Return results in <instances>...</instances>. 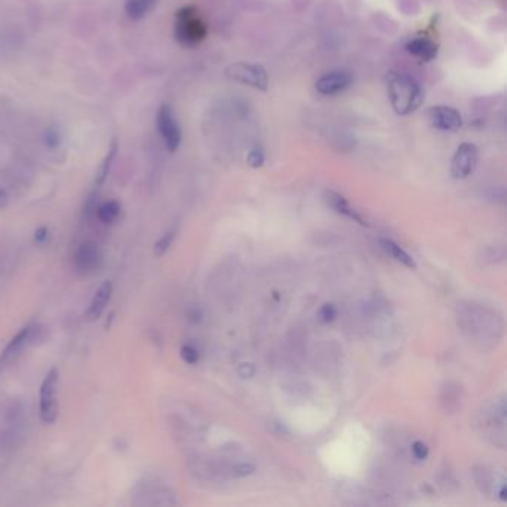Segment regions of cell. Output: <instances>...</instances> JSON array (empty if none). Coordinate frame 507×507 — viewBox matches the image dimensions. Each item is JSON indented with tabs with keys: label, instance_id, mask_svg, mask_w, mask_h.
Masks as SVG:
<instances>
[{
	"label": "cell",
	"instance_id": "cell-1",
	"mask_svg": "<svg viewBox=\"0 0 507 507\" xmlns=\"http://www.w3.org/2000/svg\"><path fill=\"white\" fill-rule=\"evenodd\" d=\"M461 328L473 338L475 342L487 345L488 342H497L503 335V323L499 315L480 307H469L458 315Z\"/></svg>",
	"mask_w": 507,
	"mask_h": 507
},
{
	"label": "cell",
	"instance_id": "cell-2",
	"mask_svg": "<svg viewBox=\"0 0 507 507\" xmlns=\"http://www.w3.org/2000/svg\"><path fill=\"white\" fill-rule=\"evenodd\" d=\"M387 91L391 107L398 115L411 114L421 106L424 100L420 84L404 73L390 72L387 75Z\"/></svg>",
	"mask_w": 507,
	"mask_h": 507
},
{
	"label": "cell",
	"instance_id": "cell-3",
	"mask_svg": "<svg viewBox=\"0 0 507 507\" xmlns=\"http://www.w3.org/2000/svg\"><path fill=\"white\" fill-rule=\"evenodd\" d=\"M506 398L501 396L495 400L488 409L482 412V420L479 425L482 427V433H485L487 437H491L495 445L504 446L506 441Z\"/></svg>",
	"mask_w": 507,
	"mask_h": 507
},
{
	"label": "cell",
	"instance_id": "cell-4",
	"mask_svg": "<svg viewBox=\"0 0 507 507\" xmlns=\"http://www.w3.org/2000/svg\"><path fill=\"white\" fill-rule=\"evenodd\" d=\"M207 35L206 24L197 15L192 8H185L177 14L176 38L185 47L198 45Z\"/></svg>",
	"mask_w": 507,
	"mask_h": 507
},
{
	"label": "cell",
	"instance_id": "cell-5",
	"mask_svg": "<svg viewBox=\"0 0 507 507\" xmlns=\"http://www.w3.org/2000/svg\"><path fill=\"white\" fill-rule=\"evenodd\" d=\"M57 386H59V370L54 368L48 372L47 377L43 378L39 393V414L40 420L45 424H52L59 416Z\"/></svg>",
	"mask_w": 507,
	"mask_h": 507
},
{
	"label": "cell",
	"instance_id": "cell-6",
	"mask_svg": "<svg viewBox=\"0 0 507 507\" xmlns=\"http://www.w3.org/2000/svg\"><path fill=\"white\" fill-rule=\"evenodd\" d=\"M225 73H227V76L235 82L253 86L256 89H261V91H266L268 89L269 79L266 70L262 66L239 61L228 66Z\"/></svg>",
	"mask_w": 507,
	"mask_h": 507
},
{
	"label": "cell",
	"instance_id": "cell-7",
	"mask_svg": "<svg viewBox=\"0 0 507 507\" xmlns=\"http://www.w3.org/2000/svg\"><path fill=\"white\" fill-rule=\"evenodd\" d=\"M156 126L167 149L170 152H176L179 149L180 142H182V131H180L176 115L170 106L164 105L158 110Z\"/></svg>",
	"mask_w": 507,
	"mask_h": 507
},
{
	"label": "cell",
	"instance_id": "cell-8",
	"mask_svg": "<svg viewBox=\"0 0 507 507\" xmlns=\"http://www.w3.org/2000/svg\"><path fill=\"white\" fill-rule=\"evenodd\" d=\"M39 326L31 323L27 324L22 328L13 340L8 342V345L5 347V350L0 354V372H3L8 366L13 365L15 360L21 356V353L24 351V348L33 341V338L39 332Z\"/></svg>",
	"mask_w": 507,
	"mask_h": 507
},
{
	"label": "cell",
	"instance_id": "cell-9",
	"mask_svg": "<svg viewBox=\"0 0 507 507\" xmlns=\"http://www.w3.org/2000/svg\"><path fill=\"white\" fill-rule=\"evenodd\" d=\"M478 148L473 143H463L454 153L453 164H451V174L454 179L469 177L478 165Z\"/></svg>",
	"mask_w": 507,
	"mask_h": 507
},
{
	"label": "cell",
	"instance_id": "cell-10",
	"mask_svg": "<svg viewBox=\"0 0 507 507\" xmlns=\"http://www.w3.org/2000/svg\"><path fill=\"white\" fill-rule=\"evenodd\" d=\"M101 265V252L93 241H85L75 253V266L81 274H93Z\"/></svg>",
	"mask_w": 507,
	"mask_h": 507
},
{
	"label": "cell",
	"instance_id": "cell-11",
	"mask_svg": "<svg viewBox=\"0 0 507 507\" xmlns=\"http://www.w3.org/2000/svg\"><path fill=\"white\" fill-rule=\"evenodd\" d=\"M353 76L347 70H333L323 75L317 82H315V89L323 96H335L340 94L351 85Z\"/></svg>",
	"mask_w": 507,
	"mask_h": 507
},
{
	"label": "cell",
	"instance_id": "cell-12",
	"mask_svg": "<svg viewBox=\"0 0 507 507\" xmlns=\"http://www.w3.org/2000/svg\"><path fill=\"white\" fill-rule=\"evenodd\" d=\"M429 116L432 126L441 131H457L463 126L460 112L449 106H434L430 109Z\"/></svg>",
	"mask_w": 507,
	"mask_h": 507
},
{
	"label": "cell",
	"instance_id": "cell-13",
	"mask_svg": "<svg viewBox=\"0 0 507 507\" xmlns=\"http://www.w3.org/2000/svg\"><path fill=\"white\" fill-rule=\"evenodd\" d=\"M112 290H114V286H112L110 281H105V283L97 289V292L94 293V296L91 299V303H89V307L86 310L88 320H91V321L97 320L100 315L103 314V311L106 310V305L110 301Z\"/></svg>",
	"mask_w": 507,
	"mask_h": 507
},
{
	"label": "cell",
	"instance_id": "cell-14",
	"mask_svg": "<svg viewBox=\"0 0 507 507\" xmlns=\"http://www.w3.org/2000/svg\"><path fill=\"white\" fill-rule=\"evenodd\" d=\"M407 51L423 61H432L437 55V45L429 38H415L407 43Z\"/></svg>",
	"mask_w": 507,
	"mask_h": 507
},
{
	"label": "cell",
	"instance_id": "cell-15",
	"mask_svg": "<svg viewBox=\"0 0 507 507\" xmlns=\"http://www.w3.org/2000/svg\"><path fill=\"white\" fill-rule=\"evenodd\" d=\"M328 201H329V204L338 213H341V215L353 219L354 222H357L360 225H363V227H368V222L362 218V215H360V213H357V210H354L350 206V202H348L342 195L336 194V192H332V190H331V192H328Z\"/></svg>",
	"mask_w": 507,
	"mask_h": 507
},
{
	"label": "cell",
	"instance_id": "cell-16",
	"mask_svg": "<svg viewBox=\"0 0 507 507\" xmlns=\"http://www.w3.org/2000/svg\"><path fill=\"white\" fill-rule=\"evenodd\" d=\"M379 244H381L382 249L386 250V253L390 255L394 259V261H398L402 265L408 266V268H412V269L416 268V264L414 261V257L408 252H404L399 244H396V243L388 240V239H381L379 240Z\"/></svg>",
	"mask_w": 507,
	"mask_h": 507
},
{
	"label": "cell",
	"instance_id": "cell-17",
	"mask_svg": "<svg viewBox=\"0 0 507 507\" xmlns=\"http://www.w3.org/2000/svg\"><path fill=\"white\" fill-rule=\"evenodd\" d=\"M156 3H158V0H128L126 10L130 18L140 20L146 14L151 13Z\"/></svg>",
	"mask_w": 507,
	"mask_h": 507
},
{
	"label": "cell",
	"instance_id": "cell-18",
	"mask_svg": "<svg viewBox=\"0 0 507 507\" xmlns=\"http://www.w3.org/2000/svg\"><path fill=\"white\" fill-rule=\"evenodd\" d=\"M121 213V206L118 201H106L97 209V218L103 223L115 222Z\"/></svg>",
	"mask_w": 507,
	"mask_h": 507
},
{
	"label": "cell",
	"instance_id": "cell-19",
	"mask_svg": "<svg viewBox=\"0 0 507 507\" xmlns=\"http://www.w3.org/2000/svg\"><path fill=\"white\" fill-rule=\"evenodd\" d=\"M176 235H177V228H173V229H170V231H167V232L161 236V239L155 243L153 252H155V255H156L158 257L164 256V255L168 252V249H170L172 244H173V241H174V239H176Z\"/></svg>",
	"mask_w": 507,
	"mask_h": 507
},
{
	"label": "cell",
	"instance_id": "cell-20",
	"mask_svg": "<svg viewBox=\"0 0 507 507\" xmlns=\"http://www.w3.org/2000/svg\"><path fill=\"white\" fill-rule=\"evenodd\" d=\"M445 393L446 396H442V403H446V411H457L460 408V393L457 387L453 388L451 384H448Z\"/></svg>",
	"mask_w": 507,
	"mask_h": 507
},
{
	"label": "cell",
	"instance_id": "cell-21",
	"mask_svg": "<svg viewBox=\"0 0 507 507\" xmlns=\"http://www.w3.org/2000/svg\"><path fill=\"white\" fill-rule=\"evenodd\" d=\"M116 151H118V148H116V144H114V148H112V149H110V152L107 153V156H106V160H105L103 165H101V168H100V173H98V176H97V180H96V182H97V185H98V186L105 183V180H106V177H107L109 172H110L112 162H114V160H115Z\"/></svg>",
	"mask_w": 507,
	"mask_h": 507
},
{
	"label": "cell",
	"instance_id": "cell-22",
	"mask_svg": "<svg viewBox=\"0 0 507 507\" xmlns=\"http://www.w3.org/2000/svg\"><path fill=\"white\" fill-rule=\"evenodd\" d=\"M180 356H182L183 362L188 365H195L199 360V353L192 345H183L182 348H180Z\"/></svg>",
	"mask_w": 507,
	"mask_h": 507
},
{
	"label": "cell",
	"instance_id": "cell-23",
	"mask_svg": "<svg viewBox=\"0 0 507 507\" xmlns=\"http://www.w3.org/2000/svg\"><path fill=\"white\" fill-rule=\"evenodd\" d=\"M247 162H249L250 167L253 168H259L262 167L264 162H265V153L262 149L259 148H255L249 152V156H247Z\"/></svg>",
	"mask_w": 507,
	"mask_h": 507
},
{
	"label": "cell",
	"instance_id": "cell-24",
	"mask_svg": "<svg viewBox=\"0 0 507 507\" xmlns=\"http://www.w3.org/2000/svg\"><path fill=\"white\" fill-rule=\"evenodd\" d=\"M336 317V310L335 307L332 305V303H326V305H323L319 311V319L323 321V323H329L332 320H335Z\"/></svg>",
	"mask_w": 507,
	"mask_h": 507
},
{
	"label": "cell",
	"instance_id": "cell-25",
	"mask_svg": "<svg viewBox=\"0 0 507 507\" xmlns=\"http://www.w3.org/2000/svg\"><path fill=\"white\" fill-rule=\"evenodd\" d=\"M412 454H414V457L416 458V460H420V461H423V460H425L427 457H429V446H427L424 442H421V441H416V442H414V445H412Z\"/></svg>",
	"mask_w": 507,
	"mask_h": 507
},
{
	"label": "cell",
	"instance_id": "cell-26",
	"mask_svg": "<svg viewBox=\"0 0 507 507\" xmlns=\"http://www.w3.org/2000/svg\"><path fill=\"white\" fill-rule=\"evenodd\" d=\"M253 471H255V466L253 464L241 463V464H236V466L232 467V476H235V478H244V476L252 475Z\"/></svg>",
	"mask_w": 507,
	"mask_h": 507
},
{
	"label": "cell",
	"instance_id": "cell-27",
	"mask_svg": "<svg viewBox=\"0 0 507 507\" xmlns=\"http://www.w3.org/2000/svg\"><path fill=\"white\" fill-rule=\"evenodd\" d=\"M50 239V231L47 228H39L35 234V241L39 244L47 243V240Z\"/></svg>",
	"mask_w": 507,
	"mask_h": 507
},
{
	"label": "cell",
	"instance_id": "cell-28",
	"mask_svg": "<svg viewBox=\"0 0 507 507\" xmlns=\"http://www.w3.org/2000/svg\"><path fill=\"white\" fill-rule=\"evenodd\" d=\"M253 372H255V368H253L250 363H245V365H243V366L240 368V374H241L243 377H252V375H253Z\"/></svg>",
	"mask_w": 507,
	"mask_h": 507
},
{
	"label": "cell",
	"instance_id": "cell-29",
	"mask_svg": "<svg viewBox=\"0 0 507 507\" xmlns=\"http://www.w3.org/2000/svg\"><path fill=\"white\" fill-rule=\"evenodd\" d=\"M189 319L192 321H195V323H198L201 320V311L198 308H195L192 312H189Z\"/></svg>",
	"mask_w": 507,
	"mask_h": 507
}]
</instances>
